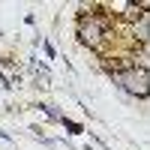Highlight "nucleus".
Returning a JSON list of instances; mask_svg holds the SVG:
<instances>
[{
  "label": "nucleus",
  "mask_w": 150,
  "mask_h": 150,
  "mask_svg": "<svg viewBox=\"0 0 150 150\" xmlns=\"http://www.w3.org/2000/svg\"><path fill=\"white\" fill-rule=\"evenodd\" d=\"M114 87L120 93H126L129 99H144L150 96V72L147 69H141V66H132V69H126V72H120V75H114Z\"/></svg>",
  "instance_id": "nucleus-1"
},
{
  "label": "nucleus",
  "mask_w": 150,
  "mask_h": 150,
  "mask_svg": "<svg viewBox=\"0 0 150 150\" xmlns=\"http://www.w3.org/2000/svg\"><path fill=\"white\" fill-rule=\"evenodd\" d=\"M36 108H39V111H42V114H45L48 120H54V123H60V120H63V111H60L54 102H39Z\"/></svg>",
  "instance_id": "nucleus-2"
},
{
  "label": "nucleus",
  "mask_w": 150,
  "mask_h": 150,
  "mask_svg": "<svg viewBox=\"0 0 150 150\" xmlns=\"http://www.w3.org/2000/svg\"><path fill=\"white\" fill-rule=\"evenodd\" d=\"M60 123L66 126V132H69V135H84V126H81L78 120H72V117H66V114H63V120H60Z\"/></svg>",
  "instance_id": "nucleus-3"
},
{
  "label": "nucleus",
  "mask_w": 150,
  "mask_h": 150,
  "mask_svg": "<svg viewBox=\"0 0 150 150\" xmlns=\"http://www.w3.org/2000/svg\"><path fill=\"white\" fill-rule=\"evenodd\" d=\"M0 84H3V90H15V84H12V75L0 69Z\"/></svg>",
  "instance_id": "nucleus-4"
},
{
  "label": "nucleus",
  "mask_w": 150,
  "mask_h": 150,
  "mask_svg": "<svg viewBox=\"0 0 150 150\" xmlns=\"http://www.w3.org/2000/svg\"><path fill=\"white\" fill-rule=\"evenodd\" d=\"M42 51H45V57H48V60H54V57H57V48H54L51 42H42Z\"/></svg>",
  "instance_id": "nucleus-5"
},
{
  "label": "nucleus",
  "mask_w": 150,
  "mask_h": 150,
  "mask_svg": "<svg viewBox=\"0 0 150 150\" xmlns=\"http://www.w3.org/2000/svg\"><path fill=\"white\" fill-rule=\"evenodd\" d=\"M0 138H3V141H12V135H9L6 129H0Z\"/></svg>",
  "instance_id": "nucleus-6"
},
{
  "label": "nucleus",
  "mask_w": 150,
  "mask_h": 150,
  "mask_svg": "<svg viewBox=\"0 0 150 150\" xmlns=\"http://www.w3.org/2000/svg\"><path fill=\"white\" fill-rule=\"evenodd\" d=\"M0 36H3V27H0Z\"/></svg>",
  "instance_id": "nucleus-7"
}]
</instances>
